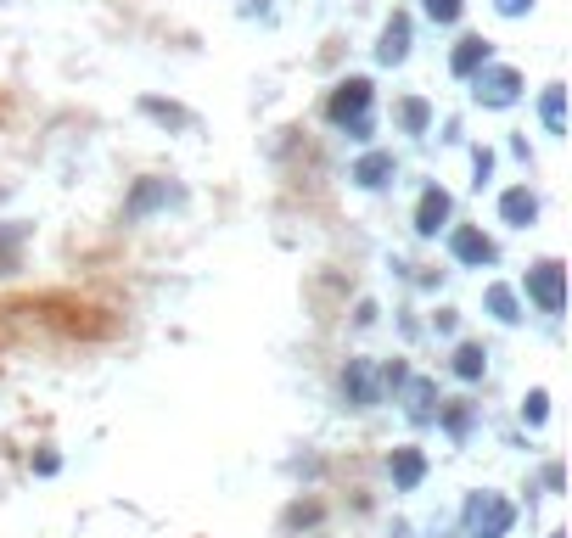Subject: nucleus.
<instances>
[{"label": "nucleus", "mask_w": 572, "mask_h": 538, "mask_svg": "<svg viewBox=\"0 0 572 538\" xmlns=\"http://www.w3.org/2000/svg\"><path fill=\"white\" fill-rule=\"evenodd\" d=\"M511 522H516V510L505 494H488L483 488V494L466 499V538H505Z\"/></svg>", "instance_id": "nucleus-1"}, {"label": "nucleus", "mask_w": 572, "mask_h": 538, "mask_svg": "<svg viewBox=\"0 0 572 538\" xmlns=\"http://www.w3.org/2000/svg\"><path fill=\"white\" fill-rule=\"evenodd\" d=\"M365 107H371V85L348 79V85H337L326 113H331V124H354V135H365Z\"/></svg>", "instance_id": "nucleus-2"}, {"label": "nucleus", "mask_w": 572, "mask_h": 538, "mask_svg": "<svg viewBox=\"0 0 572 538\" xmlns=\"http://www.w3.org/2000/svg\"><path fill=\"white\" fill-rule=\"evenodd\" d=\"M528 298L539 303L544 314H561V264H539V269H528Z\"/></svg>", "instance_id": "nucleus-3"}, {"label": "nucleus", "mask_w": 572, "mask_h": 538, "mask_svg": "<svg viewBox=\"0 0 572 538\" xmlns=\"http://www.w3.org/2000/svg\"><path fill=\"white\" fill-rule=\"evenodd\" d=\"M449 247H455V258L460 264H472V269H483V264H494V241L483 236V230H455V241H449Z\"/></svg>", "instance_id": "nucleus-4"}, {"label": "nucleus", "mask_w": 572, "mask_h": 538, "mask_svg": "<svg viewBox=\"0 0 572 538\" xmlns=\"http://www.w3.org/2000/svg\"><path fill=\"white\" fill-rule=\"evenodd\" d=\"M343 393L354 398L359 410H365V404H376V370H371V359H348V370H343Z\"/></svg>", "instance_id": "nucleus-5"}, {"label": "nucleus", "mask_w": 572, "mask_h": 538, "mask_svg": "<svg viewBox=\"0 0 572 538\" xmlns=\"http://www.w3.org/2000/svg\"><path fill=\"white\" fill-rule=\"evenodd\" d=\"M163 202H180V185H169V180H146V185H135V197H129V219H141V213L163 208Z\"/></svg>", "instance_id": "nucleus-6"}, {"label": "nucleus", "mask_w": 572, "mask_h": 538, "mask_svg": "<svg viewBox=\"0 0 572 538\" xmlns=\"http://www.w3.org/2000/svg\"><path fill=\"white\" fill-rule=\"evenodd\" d=\"M404 57H410V17H393V23L382 29L376 62H387V68H393V62H404Z\"/></svg>", "instance_id": "nucleus-7"}, {"label": "nucleus", "mask_w": 572, "mask_h": 538, "mask_svg": "<svg viewBox=\"0 0 572 538\" xmlns=\"http://www.w3.org/2000/svg\"><path fill=\"white\" fill-rule=\"evenodd\" d=\"M477 96H483L488 107H511V101H516V73L511 68L483 73V79H477Z\"/></svg>", "instance_id": "nucleus-8"}, {"label": "nucleus", "mask_w": 572, "mask_h": 538, "mask_svg": "<svg viewBox=\"0 0 572 538\" xmlns=\"http://www.w3.org/2000/svg\"><path fill=\"white\" fill-rule=\"evenodd\" d=\"M387 471H393V482H399V488H415V482L427 477V454H421V449H393Z\"/></svg>", "instance_id": "nucleus-9"}, {"label": "nucleus", "mask_w": 572, "mask_h": 538, "mask_svg": "<svg viewBox=\"0 0 572 538\" xmlns=\"http://www.w3.org/2000/svg\"><path fill=\"white\" fill-rule=\"evenodd\" d=\"M500 213H505V225L528 230L533 219H539V202H533V191H505V197H500Z\"/></svg>", "instance_id": "nucleus-10"}, {"label": "nucleus", "mask_w": 572, "mask_h": 538, "mask_svg": "<svg viewBox=\"0 0 572 538\" xmlns=\"http://www.w3.org/2000/svg\"><path fill=\"white\" fill-rule=\"evenodd\" d=\"M444 219H449V197L444 191H427V197H421V213H415V230H421V236H438Z\"/></svg>", "instance_id": "nucleus-11"}, {"label": "nucleus", "mask_w": 572, "mask_h": 538, "mask_svg": "<svg viewBox=\"0 0 572 538\" xmlns=\"http://www.w3.org/2000/svg\"><path fill=\"white\" fill-rule=\"evenodd\" d=\"M477 68H488V40H477V34H472V40L455 45V73H460V79H472Z\"/></svg>", "instance_id": "nucleus-12"}, {"label": "nucleus", "mask_w": 572, "mask_h": 538, "mask_svg": "<svg viewBox=\"0 0 572 538\" xmlns=\"http://www.w3.org/2000/svg\"><path fill=\"white\" fill-rule=\"evenodd\" d=\"M387 174H393V152H371V157H359V169H354V180L359 185H387Z\"/></svg>", "instance_id": "nucleus-13"}, {"label": "nucleus", "mask_w": 572, "mask_h": 538, "mask_svg": "<svg viewBox=\"0 0 572 538\" xmlns=\"http://www.w3.org/2000/svg\"><path fill=\"white\" fill-rule=\"evenodd\" d=\"M483 365H488V354H483V348H472V342L455 354V370L466 376V382H477V376H483Z\"/></svg>", "instance_id": "nucleus-14"}, {"label": "nucleus", "mask_w": 572, "mask_h": 538, "mask_svg": "<svg viewBox=\"0 0 572 538\" xmlns=\"http://www.w3.org/2000/svg\"><path fill=\"white\" fill-rule=\"evenodd\" d=\"M488 309L500 314V320H522V314H516V292H511V286H494V292H488Z\"/></svg>", "instance_id": "nucleus-15"}, {"label": "nucleus", "mask_w": 572, "mask_h": 538, "mask_svg": "<svg viewBox=\"0 0 572 538\" xmlns=\"http://www.w3.org/2000/svg\"><path fill=\"white\" fill-rule=\"evenodd\" d=\"M544 124H550V135H561V85L544 90Z\"/></svg>", "instance_id": "nucleus-16"}, {"label": "nucleus", "mask_w": 572, "mask_h": 538, "mask_svg": "<svg viewBox=\"0 0 572 538\" xmlns=\"http://www.w3.org/2000/svg\"><path fill=\"white\" fill-rule=\"evenodd\" d=\"M427 17H432V23H455V17H460V0H427Z\"/></svg>", "instance_id": "nucleus-17"}, {"label": "nucleus", "mask_w": 572, "mask_h": 538, "mask_svg": "<svg viewBox=\"0 0 572 538\" xmlns=\"http://www.w3.org/2000/svg\"><path fill=\"white\" fill-rule=\"evenodd\" d=\"M404 124H410V129H427V101H404Z\"/></svg>", "instance_id": "nucleus-18"}, {"label": "nucleus", "mask_w": 572, "mask_h": 538, "mask_svg": "<svg viewBox=\"0 0 572 538\" xmlns=\"http://www.w3.org/2000/svg\"><path fill=\"white\" fill-rule=\"evenodd\" d=\"M146 113H152V118H169V124H191L180 107H163V101H146Z\"/></svg>", "instance_id": "nucleus-19"}, {"label": "nucleus", "mask_w": 572, "mask_h": 538, "mask_svg": "<svg viewBox=\"0 0 572 538\" xmlns=\"http://www.w3.org/2000/svg\"><path fill=\"white\" fill-rule=\"evenodd\" d=\"M494 6H500L505 17H522V12H528V6H533V0H494Z\"/></svg>", "instance_id": "nucleus-20"}, {"label": "nucleus", "mask_w": 572, "mask_h": 538, "mask_svg": "<svg viewBox=\"0 0 572 538\" xmlns=\"http://www.w3.org/2000/svg\"><path fill=\"white\" fill-rule=\"evenodd\" d=\"M522 415H528V421H544V393H533V398H528V410H522Z\"/></svg>", "instance_id": "nucleus-21"}, {"label": "nucleus", "mask_w": 572, "mask_h": 538, "mask_svg": "<svg viewBox=\"0 0 572 538\" xmlns=\"http://www.w3.org/2000/svg\"><path fill=\"white\" fill-rule=\"evenodd\" d=\"M550 538H561V533H550Z\"/></svg>", "instance_id": "nucleus-22"}]
</instances>
